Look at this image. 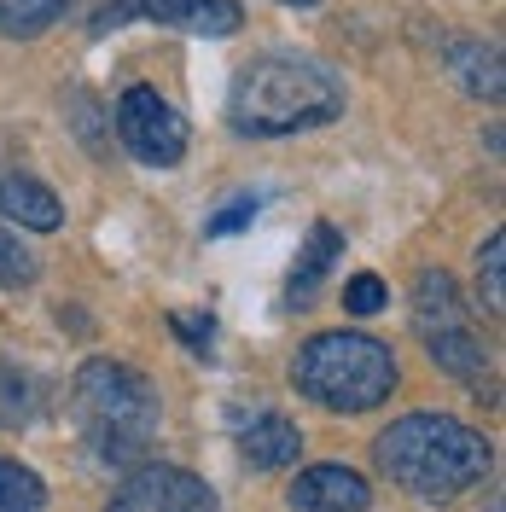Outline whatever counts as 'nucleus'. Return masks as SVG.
<instances>
[{"label":"nucleus","instance_id":"nucleus-1","mask_svg":"<svg viewBox=\"0 0 506 512\" xmlns=\"http://www.w3.org/2000/svg\"><path fill=\"white\" fill-rule=\"evenodd\" d=\"M344 76L309 53H256L227 88V123L251 140H285L344 117Z\"/></svg>","mask_w":506,"mask_h":512},{"label":"nucleus","instance_id":"nucleus-2","mask_svg":"<svg viewBox=\"0 0 506 512\" xmlns=\"http://www.w3.org/2000/svg\"><path fill=\"white\" fill-rule=\"evenodd\" d=\"M373 454H379L384 478L402 483L419 501H454L460 489L483 483L495 466L489 437L454 414H402L373 443Z\"/></svg>","mask_w":506,"mask_h":512},{"label":"nucleus","instance_id":"nucleus-3","mask_svg":"<svg viewBox=\"0 0 506 512\" xmlns=\"http://www.w3.org/2000/svg\"><path fill=\"white\" fill-rule=\"evenodd\" d=\"M70 408L99 466H134L158 437V384L140 367L94 355L70 384Z\"/></svg>","mask_w":506,"mask_h":512},{"label":"nucleus","instance_id":"nucleus-4","mask_svg":"<svg viewBox=\"0 0 506 512\" xmlns=\"http://www.w3.org/2000/svg\"><path fill=\"white\" fill-rule=\"evenodd\" d=\"M291 379L332 414H367L396 390V355L367 332H320L297 350Z\"/></svg>","mask_w":506,"mask_h":512},{"label":"nucleus","instance_id":"nucleus-5","mask_svg":"<svg viewBox=\"0 0 506 512\" xmlns=\"http://www.w3.org/2000/svg\"><path fill=\"white\" fill-rule=\"evenodd\" d=\"M413 326L425 338V355L443 373L483 390L489 350H483V338H477V326H472V309H466V297H460L448 268H419L413 274Z\"/></svg>","mask_w":506,"mask_h":512},{"label":"nucleus","instance_id":"nucleus-6","mask_svg":"<svg viewBox=\"0 0 506 512\" xmlns=\"http://www.w3.org/2000/svg\"><path fill=\"white\" fill-rule=\"evenodd\" d=\"M117 140H123L140 163L175 169V163L187 158V117H181L158 88L134 82V88L117 99Z\"/></svg>","mask_w":506,"mask_h":512},{"label":"nucleus","instance_id":"nucleus-7","mask_svg":"<svg viewBox=\"0 0 506 512\" xmlns=\"http://www.w3.org/2000/svg\"><path fill=\"white\" fill-rule=\"evenodd\" d=\"M128 18L169 24V30H181V35H233L245 24V6L239 0H105L94 12V35L123 30Z\"/></svg>","mask_w":506,"mask_h":512},{"label":"nucleus","instance_id":"nucleus-8","mask_svg":"<svg viewBox=\"0 0 506 512\" xmlns=\"http://www.w3.org/2000/svg\"><path fill=\"white\" fill-rule=\"evenodd\" d=\"M105 512H222V501L187 466H134Z\"/></svg>","mask_w":506,"mask_h":512},{"label":"nucleus","instance_id":"nucleus-9","mask_svg":"<svg viewBox=\"0 0 506 512\" xmlns=\"http://www.w3.org/2000/svg\"><path fill=\"white\" fill-rule=\"evenodd\" d=\"M0 216L18 222V227H30V233H59L64 204H59V192L47 187V181H35L30 169L0 163Z\"/></svg>","mask_w":506,"mask_h":512},{"label":"nucleus","instance_id":"nucleus-10","mask_svg":"<svg viewBox=\"0 0 506 512\" xmlns=\"http://www.w3.org/2000/svg\"><path fill=\"white\" fill-rule=\"evenodd\" d=\"M367 501H373V489L349 466H309L291 483V507L297 512H361Z\"/></svg>","mask_w":506,"mask_h":512},{"label":"nucleus","instance_id":"nucleus-11","mask_svg":"<svg viewBox=\"0 0 506 512\" xmlns=\"http://www.w3.org/2000/svg\"><path fill=\"white\" fill-rule=\"evenodd\" d=\"M443 64H448V76H454L472 99L501 105L506 64H501V47H495V41H483V35H454V41L443 47Z\"/></svg>","mask_w":506,"mask_h":512},{"label":"nucleus","instance_id":"nucleus-12","mask_svg":"<svg viewBox=\"0 0 506 512\" xmlns=\"http://www.w3.org/2000/svg\"><path fill=\"white\" fill-rule=\"evenodd\" d=\"M344 256V233L332 222H315L309 227V245L297 251V268H291V280H285V303L291 309H309V297L320 291V280L332 274V262Z\"/></svg>","mask_w":506,"mask_h":512},{"label":"nucleus","instance_id":"nucleus-13","mask_svg":"<svg viewBox=\"0 0 506 512\" xmlns=\"http://www.w3.org/2000/svg\"><path fill=\"white\" fill-rule=\"evenodd\" d=\"M297 448H303V431H297L285 414H256L251 425L239 431V454H245V466H256V472H280V466H291Z\"/></svg>","mask_w":506,"mask_h":512},{"label":"nucleus","instance_id":"nucleus-14","mask_svg":"<svg viewBox=\"0 0 506 512\" xmlns=\"http://www.w3.org/2000/svg\"><path fill=\"white\" fill-rule=\"evenodd\" d=\"M76 0H0V35L6 41H35L59 24Z\"/></svg>","mask_w":506,"mask_h":512},{"label":"nucleus","instance_id":"nucleus-15","mask_svg":"<svg viewBox=\"0 0 506 512\" xmlns=\"http://www.w3.org/2000/svg\"><path fill=\"white\" fill-rule=\"evenodd\" d=\"M41 507H47L41 472L18 466V460H0V512H41Z\"/></svg>","mask_w":506,"mask_h":512},{"label":"nucleus","instance_id":"nucleus-16","mask_svg":"<svg viewBox=\"0 0 506 512\" xmlns=\"http://www.w3.org/2000/svg\"><path fill=\"white\" fill-rule=\"evenodd\" d=\"M477 280H483V309L501 320L506 315V233H489V239H483Z\"/></svg>","mask_w":506,"mask_h":512},{"label":"nucleus","instance_id":"nucleus-17","mask_svg":"<svg viewBox=\"0 0 506 512\" xmlns=\"http://www.w3.org/2000/svg\"><path fill=\"white\" fill-rule=\"evenodd\" d=\"M35 408H41L35 379L0 361V425H24V419H35Z\"/></svg>","mask_w":506,"mask_h":512},{"label":"nucleus","instance_id":"nucleus-18","mask_svg":"<svg viewBox=\"0 0 506 512\" xmlns=\"http://www.w3.org/2000/svg\"><path fill=\"white\" fill-rule=\"evenodd\" d=\"M35 274H41L35 251L12 233V227H0V286H30Z\"/></svg>","mask_w":506,"mask_h":512},{"label":"nucleus","instance_id":"nucleus-19","mask_svg":"<svg viewBox=\"0 0 506 512\" xmlns=\"http://www.w3.org/2000/svg\"><path fill=\"white\" fill-rule=\"evenodd\" d=\"M256 210H262V198H256V192H245V198H227L222 210L204 222V233H210V239H227V233L251 227V222H256Z\"/></svg>","mask_w":506,"mask_h":512},{"label":"nucleus","instance_id":"nucleus-20","mask_svg":"<svg viewBox=\"0 0 506 512\" xmlns=\"http://www.w3.org/2000/svg\"><path fill=\"white\" fill-rule=\"evenodd\" d=\"M384 303H390V291H384L379 274H355V280L344 286V309L349 315H379Z\"/></svg>","mask_w":506,"mask_h":512},{"label":"nucleus","instance_id":"nucleus-21","mask_svg":"<svg viewBox=\"0 0 506 512\" xmlns=\"http://www.w3.org/2000/svg\"><path fill=\"white\" fill-rule=\"evenodd\" d=\"M175 332H187L192 344H198V355H204V344H210V315H175Z\"/></svg>","mask_w":506,"mask_h":512},{"label":"nucleus","instance_id":"nucleus-22","mask_svg":"<svg viewBox=\"0 0 506 512\" xmlns=\"http://www.w3.org/2000/svg\"><path fill=\"white\" fill-rule=\"evenodd\" d=\"M280 6H320V0H280Z\"/></svg>","mask_w":506,"mask_h":512}]
</instances>
